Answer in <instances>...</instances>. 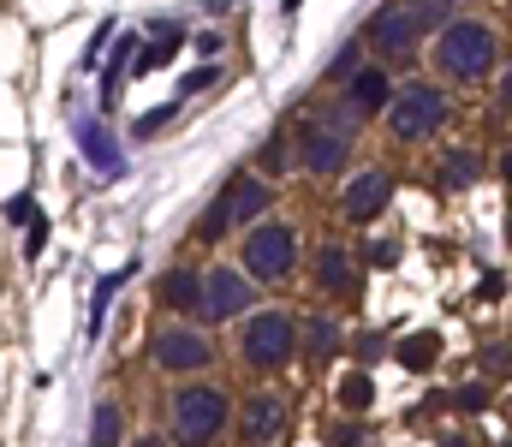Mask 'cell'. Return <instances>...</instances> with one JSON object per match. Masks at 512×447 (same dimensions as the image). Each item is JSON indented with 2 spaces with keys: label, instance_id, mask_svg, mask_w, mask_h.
Returning <instances> with one entry per match:
<instances>
[{
  "label": "cell",
  "instance_id": "cell-12",
  "mask_svg": "<svg viewBox=\"0 0 512 447\" xmlns=\"http://www.w3.org/2000/svg\"><path fill=\"white\" fill-rule=\"evenodd\" d=\"M346 102H352L358 114H376V108H393V96H387V72H376V66H358V78L346 84Z\"/></svg>",
  "mask_w": 512,
  "mask_h": 447
},
{
  "label": "cell",
  "instance_id": "cell-7",
  "mask_svg": "<svg viewBox=\"0 0 512 447\" xmlns=\"http://www.w3.org/2000/svg\"><path fill=\"white\" fill-rule=\"evenodd\" d=\"M245 358L256 370H274L292 358V316L286 310H262L251 328H245Z\"/></svg>",
  "mask_w": 512,
  "mask_h": 447
},
{
  "label": "cell",
  "instance_id": "cell-27",
  "mask_svg": "<svg viewBox=\"0 0 512 447\" xmlns=\"http://www.w3.org/2000/svg\"><path fill=\"white\" fill-rule=\"evenodd\" d=\"M501 108H507V114H512V78H507V90H501Z\"/></svg>",
  "mask_w": 512,
  "mask_h": 447
},
{
  "label": "cell",
  "instance_id": "cell-16",
  "mask_svg": "<svg viewBox=\"0 0 512 447\" xmlns=\"http://www.w3.org/2000/svg\"><path fill=\"white\" fill-rule=\"evenodd\" d=\"M435 358H441V334H429V328H423V334L399 340V364H405V370H429Z\"/></svg>",
  "mask_w": 512,
  "mask_h": 447
},
{
  "label": "cell",
  "instance_id": "cell-26",
  "mask_svg": "<svg viewBox=\"0 0 512 447\" xmlns=\"http://www.w3.org/2000/svg\"><path fill=\"white\" fill-rule=\"evenodd\" d=\"M6 215H12V221H36V203H30V197H12Z\"/></svg>",
  "mask_w": 512,
  "mask_h": 447
},
{
  "label": "cell",
  "instance_id": "cell-6",
  "mask_svg": "<svg viewBox=\"0 0 512 447\" xmlns=\"http://www.w3.org/2000/svg\"><path fill=\"white\" fill-rule=\"evenodd\" d=\"M292 257H298V239L280 221H262L251 239H245V269L262 275V281H286L292 275Z\"/></svg>",
  "mask_w": 512,
  "mask_h": 447
},
{
  "label": "cell",
  "instance_id": "cell-3",
  "mask_svg": "<svg viewBox=\"0 0 512 447\" xmlns=\"http://www.w3.org/2000/svg\"><path fill=\"white\" fill-rule=\"evenodd\" d=\"M441 120H447V96L435 84H405L387 108V132L399 144H423L429 132H441Z\"/></svg>",
  "mask_w": 512,
  "mask_h": 447
},
{
  "label": "cell",
  "instance_id": "cell-4",
  "mask_svg": "<svg viewBox=\"0 0 512 447\" xmlns=\"http://www.w3.org/2000/svg\"><path fill=\"white\" fill-rule=\"evenodd\" d=\"M358 120H364V114L346 102V108H334L328 120L304 126V144H298L304 167H310V173H340V167H346V144H352V126H358Z\"/></svg>",
  "mask_w": 512,
  "mask_h": 447
},
{
  "label": "cell",
  "instance_id": "cell-1",
  "mask_svg": "<svg viewBox=\"0 0 512 447\" xmlns=\"http://www.w3.org/2000/svg\"><path fill=\"white\" fill-rule=\"evenodd\" d=\"M435 66L447 78H483L495 66V30L477 24V18H453L435 42Z\"/></svg>",
  "mask_w": 512,
  "mask_h": 447
},
{
  "label": "cell",
  "instance_id": "cell-17",
  "mask_svg": "<svg viewBox=\"0 0 512 447\" xmlns=\"http://www.w3.org/2000/svg\"><path fill=\"white\" fill-rule=\"evenodd\" d=\"M179 36H185V30H173V24H167V30H161V36H155V42L137 54V72H155V66H167V60L179 54Z\"/></svg>",
  "mask_w": 512,
  "mask_h": 447
},
{
  "label": "cell",
  "instance_id": "cell-21",
  "mask_svg": "<svg viewBox=\"0 0 512 447\" xmlns=\"http://www.w3.org/2000/svg\"><path fill=\"white\" fill-rule=\"evenodd\" d=\"M441 173H447V179H453V185H471V179H477V173H483V167H477V155H471V149H453V155H447V161H441Z\"/></svg>",
  "mask_w": 512,
  "mask_h": 447
},
{
  "label": "cell",
  "instance_id": "cell-10",
  "mask_svg": "<svg viewBox=\"0 0 512 447\" xmlns=\"http://www.w3.org/2000/svg\"><path fill=\"white\" fill-rule=\"evenodd\" d=\"M387 197H393V179L387 173H358L352 185H346V215L352 221H370V215H382Z\"/></svg>",
  "mask_w": 512,
  "mask_h": 447
},
{
  "label": "cell",
  "instance_id": "cell-24",
  "mask_svg": "<svg viewBox=\"0 0 512 447\" xmlns=\"http://www.w3.org/2000/svg\"><path fill=\"white\" fill-rule=\"evenodd\" d=\"M453 406H459V412H483V406H489V388H483V382H471V388H459V394H453Z\"/></svg>",
  "mask_w": 512,
  "mask_h": 447
},
{
  "label": "cell",
  "instance_id": "cell-29",
  "mask_svg": "<svg viewBox=\"0 0 512 447\" xmlns=\"http://www.w3.org/2000/svg\"><path fill=\"white\" fill-rule=\"evenodd\" d=\"M137 447H167V442H155V436H143V442H137Z\"/></svg>",
  "mask_w": 512,
  "mask_h": 447
},
{
  "label": "cell",
  "instance_id": "cell-14",
  "mask_svg": "<svg viewBox=\"0 0 512 447\" xmlns=\"http://www.w3.org/2000/svg\"><path fill=\"white\" fill-rule=\"evenodd\" d=\"M161 298H167L173 310H203V275H191V269H173V275L161 281Z\"/></svg>",
  "mask_w": 512,
  "mask_h": 447
},
{
  "label": "cell",
  "instance_id": "cell-22",
  "mask_svg": "<svg viewBox=\"0 0 512 447\" xmlns=\"http://www.w3.org/2000/svg\"><path fill=\"white\" fill-rule=\"evenodd\" d=\"M340 400H346V406H352V412H364V406H370V400H376V382H370V376H364V370H358V376H346V382H340Z\"/></svg>",
  "mask_w": 512,
  "mask_h": 447
},
{
  "label": "cell",
  "instance_id": "cell-13",
  "mask_svg": "<svg viewBox=\"0 0 512 447\" xmlns=\"http://www.w3.org/2000/svg\"><path fill=\"white\" fill-rule=\"evenodd\" d=\"M78 149H84V155H90L96 167H108V173H120V167H126L120 144H114V138H108V132H102L96 120H84V126H78Z\"/></svg>",
  "mask_w": 512,
  "mask_h": 447
},
{
  "label": "cell",
  "instance_id": "cell-19",
  "mask_svg": "<svg viewBox=\"0 0 512 447\" xmlns=\"http://www.w3.org/2000/svg\"><path fill=\"white\" fill-rule=\"evenodd\" d=\"M126 275H131V263L120 269V275H102V287H96V304H90V334H102V316H108V298L126 287Z\"/></svg>",
  "mask_w": 512,
  "mask_h": 447
},
{
  "label": "cell",
  "instance_id": "cell-23",
  "mask_svg": "<svg viewBox=\"0 0 512 447\" xmlns=\"http://www.w3.org/2000/svg\"><path fill=\"white\" fill-rule=\"evenodd\" d=\"M131 54H137V36H120V48H114V66H108V84H102L108 96H114V84H120V72H126Z\"/></svg>",
  "mask_w": 512,
  "mask_h": 447
},
{
  "label": "cell",
  "instance_id": "cell-18",
  "mask_svg": "<svg viewBox=\"0 0 512 447\" xmlns=\"http://www.w3.org/2000/svg\"><path fill=\"white\" fill-rule=\"evenodd\" d=\"M334 346H340V328H334L328 316H310V334H304V352H310V358H328Z\"/></svg>",
  "mask_w": 512,
  "mask_h": 447
},
{
  "label": "cell",
  "instance_id": "cell-2",
  "mask_svg": "<svg viewBox=\"0 0 512 447\" xmlns=\"http://www.w3.org/2000/svg\"><path fill=\"white\" fill-rule=\"evenodd\" d=\"M227 418H233V406H227L221 388L191 382V388L173 394V436H179L185 447H209L221 430H227Z\"/></svg>",
  "mask_w": 512,
  "mask_h": 447
},
{
  "label": "cell",
  "instance_id": "cell-28",
  "mask_svg": "<svg viewBox=\"0 0 512 447\" xmlns=\"http://www.w3.org/2000/svg\"><path fill=\"white\" fill-rule=\"evenodd\" d=\"M441 447H471V442H465V436H453V442H441Z\"/></svg>",
  "mask_w": 512,
  "mask_h": 447
},
{
  "label": "cell",
  "instance_id": "cell-20",
  "mask_svg": "<svg viewBox=\"0 0 512 447\" xmlns=\"http://www.w3.org/2000/svg\"><path fill=\"white\" fill-rule=\"evenodd\" d=\"M114 436H120V406L102 400L96 406V436H90V447H114Z\"/></svg>",
  "mask_w": 512,
  "mask_h": 447
},
{
  "label": "cell",
  "instance_id": "cell-25",
  "mask_svg": "<svg viewBox=\"0 0 512 447\" xmlns=\"http://www.w3.org/2000/svg\"><path fill=\"white\" fill-rule=\"evenodd\" d=\"M507 364H512V346H489V352H483V370H489V376H507Z\"/></svg>",
  "mask_w": 512,
  "mask_h": 447
},
{
  "label": "cell",
  "instance_id": "cell-15",
  "mask_svg": "<svg viewBox=\"0 0 512 447\" xmlns=\"http://www.w3.org/2000/svg\"><path fill=\"white\" fill-rule=\"evenodd\" d=\"M316 281H322L328 293H346V287H352V263H346L340 245H328V251L316 257Z\"/></svg>",
  "mask_w": 512,
  "mask_h": 447
},
{
  "label": "cell",
  "instance_id": "cell-8",
  "mask_svg": "<svg viewBox=\"0 0 512 447\" xmlns=\"http://www.w3.org/2000/svg\"><path fill=\"white\" fill-rule=\"evenodd\" d=\"M251 304V281L245 275H233V269H209L203 275V316L209 322H227V316H239Z\"/></svg>",
  "mask_w": 512,
  "mask_h": 447
},
{
  "label": "cell",
  "instance_id": "cell-5",
  "mask_svg": "<svg viewBox=\"0 0 512 447\" xmlns=\"http://www.w3.org/2000/svg\"><path fill=\"white\" fill-rule=\"evenodd\" d=\"M262 209H268V185L239 173V179H227L221 203L203 215V227H197V233H203V239H221V233H233L239 221H262Z\"/></svg>",
  "mask_w": 512,
  "mask_h": 447
},
{
  "label": "cell",
  "instance_id": "cell-9",
  "mask_svg": "<svg viewBox=\"0 0 512 447\" xmlns=\"http://www.w3.org/2000/svg\"><path fill=\"white\" fill-rule=\"evenodd\" d=\"M155 358H161V370H203L209 364V340L191 334V328H167L155 340Z\"/></svg>",
  "mask_w": 512,
  "mask_h": 447
},
{
  "label": "cell",
  "instance_id": "cell-11",
  "mask_svg": "<svg viewBox=\"0 0 512 447\" xmlns=\"http://www.w3.org/2000/svg\"><path fill=\"white\" fill-rule=\"evenodd\" d=\"M280 424H286V406H280L274 394H256V400H245V418H239L245 442H274V436H280Z\"/></svg>",
  "mask_w": 512,
  "mask_h": 447
}]
</instances>
